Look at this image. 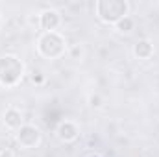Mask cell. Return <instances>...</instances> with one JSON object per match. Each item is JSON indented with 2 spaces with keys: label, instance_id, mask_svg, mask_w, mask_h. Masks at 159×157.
Segmentation results:
<instances>
[{
  "label": "cell",
  "instance_id": "6da1fadb",
  "mask_svg": "<svg viewBox=\"0 0 159 157\" xmlns=\"http://www.w3.org/2000/svg\"><path fill=\"white\" fill-rule=\"evenodd\" d=\"M24 63L13 56V54H6L0 57V85L6 89H13L17 87L22 78H24Z\"/></svg>",
  "mask_w": 159,
  "mask_h": 157
},
{
  "label": "cell",
  "instance_id": "7a4b0ae2",
  "mask_svg": "<svg viewBox=\"0 0 159 157\" xmlns=\"http://www.w3.org/2000/svg\"><path fill=\"white\" fill-rule=\"evenodd\" d=\"M98 19L106 24H117L120 19L128 17L129 4L126 0H98L94 4Z\"/></svg>",
  "mask_w": 159,
  "mask_h": 157
},
{
  "label": "cell",
  "instance_id": "3957f363",
  "mask_svg": "<svg viewBox=\"0 0 159 157\" xmlns=\"http://www.w3.org/2000/svg\"><path fill=\"white\" fill-rule=\"evenodd\" d=\"M67 41L57 32H43L37 39V52L46 59H57L65 54Z\"/></svg>",
  "mask_w": 159,
  "mask_h": 157
},
{
  "label": "cell",
  "instance_id": "277c9868",
  "mask_svg": "<svg viewBox=\"0 0 159 157\" xmlns=\"http://www.w3.org/2000/svg\"><path fill=\"white\" fill-rule=\"evenodd\" d=\"M15 141L20 148H26V150H32V148H37L43 141V133L37 126L34 124H24L22 128L17 129L15 133Z\"/></svg>",
  "mask_w": 159,
  "mask_h": 157
},
{
  "label": "cell",
  "instance_id": "5b68a950",
  "mask_svg": "<svg viewBox=\"0 0 159 157\" xmlns=\"http://www.w3.org/2000/svg\"><path fill=\"white\" fill-rule=\"evenodd\" d=\"M56 137L61 142H72L80 137V128L72 120H61L56 128Z\"/></svg>",
  "mask_w": 159,
  "mask_h": 157
},
{
  "label": "cell",
  "instance_id": "8992f818",
  "mask_svg": "<svg viewBox=\"0 0 159 157\" xmlns=\"http://www.w3.org/2000/svg\"><path fill=\"white\" fill-rule=\"evenodd\" d=\"M59 22H61V17L56 9H44L39 15V26L44 32H56Z\"/></svg>",
  "mask_w": 159,
  "mask_h": 157
},
{
  "label": "cell",
  "instance_id": "52a82bcc",
  "mask_svg": "<svg viewBox=\"0 0 159 157\" xmlns=\"http://www.w3.org/2000/svg\"><path fill=\"white\" fill-rule=\"evenodd\" d=\"M4 124H6V128H9V129H19V128H22L24 126V118H22V113L17 109V107H9V109H6V113H4Z\"/></svg>",
  "mask_w": 159,
  "mask_h": 157
},
{
  "label": "cell",
  "instance_id": "ba28073f",
  "mask_svg": "<svg viewBox=\"0 0 159 157\" xmlns=\"http://www.w3.org/2000/svg\"><path fill=\"white\" fill-rule=\"evenodd\" d=\"M133 56L137 59H150L154 56V44L148 39H139L133 44Z\"/></svg>",
  "mask_w": 159,
  "mask_h": 157
},
{
  "label": "cell",
  "instance_id": "9c48e42d",
  "mask_svg": "<svg viewBox=\"0 0 159 157\" xmlns=\"http://www.w3.org/2000/svg\"><path fill=\"white\" fill-rule=\"evenodd\" d=\"M115 28H117V32H119V34H129V32L135 28V20L128 15V17L120 19L119 22L115 24Z\"/></svg>",
  "mask_w": 159,
  "mask_h": 157
},
{
  "label": "cell",
  "instance_id": "30bf717a",
  "mask_svg": "<svg viewBox=\"0 0 159 157\" xmlns=\"http://www.w3.org/2000/svg\"><path fill=\"white\" fill-rule=\"evenodd\" d=\"M102 104H104V98H102L98 92H94V94L89 96V105H91V107L98 109V107H102Z\"/></svg>",
  "mask_w": 159,
  "mask_h": 157
},
{
  "label": "cell",
  "instance_id": "8fae6325",
  "mask_svg": "<svg viewBox=\"0 0 159 157\" xmlns=\"http://www.w3.org/2000/svg\"><path fill=\"white\" fill-rule=\"evenodd\" d=\"M0 157H15V152L11 148H0Z\"/></svg>",
  "mask_w": 159,
  "mask_h": 157
},
{
  "label": "cell",
  "instance_id": "7c38bea8",
  "mask_svg": "<svg viewBox=\"0 0 159 157\" xmlns=\"http://www.w3.org/2000/svg\"><path fill=\"white\" fill-rule=\"evenodd\" d=\"M43 76H41V72H35V74H34V76H32V81H34V83H41V81H43Z\"/></svg>",
  "mask_w": 159,
  "mask_h": 157
},
{
  "label": "cell",
  "instance_id": "4fadbf2b",
  "mask_svg": "<svg viewBox=\"0 0 159 157\" xmlns=\"http://www.w3.org/2000/svg\"><path fill=\"white\" fill-rule=\"evenodd\" d=\"M87 157H102V155H98V154H91V155H87Z\"/></svg>",
  "mask_w": 159,
  "mask_h": 157
},
{
  "label": "cell",
  "instance_id": "5bb4252c",
  "mask_svg": "<svg viewBox=\"0 0 159 157\" xmlns=\"http://www.w3.org/2000/svg\"><path fill=\"white\" fill-rule=\"evenodd\" d=\"M0 24H2V19H0Z\"/></svg>",
  "mask_w": 159,
  "mask_h": 157
}]
</instances>
